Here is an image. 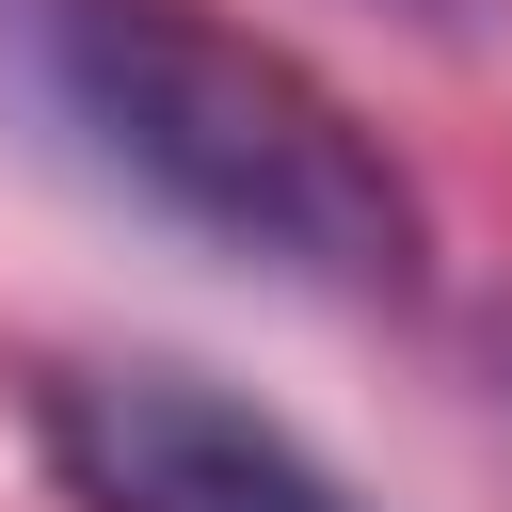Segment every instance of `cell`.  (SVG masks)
Masks as SVG:
<instances>
[{
  "label": "cell",
  "instance_id": "1",
  "mask_svg": "<svg viewBox=\"0 0 512 512\" xmlns=\"http://www.w3.org/2000/svg\"><path fill=\"white\" fill-rule=\"evenodd\" d=\"M0 80L112 192H144L160 224H192L288 288L400 304L432 272V224H416V176L384 160V128L208 0H0Z\"/></svg>",
  "mask_w": 512,
  "mask_h": 512
},
{
  "label": "cell",
  "instance_id": "3",
  "mask_svg": "<svg viewBox=\"0 0 512 512\" xmlns=\"http://www.w3.org/2000/svg\"><path fill=\"white\" fill-rule=\"evenodd\" d=\"M384 16H416V32H448V48L480 32V0H384Z\"/></svg>",
  "mask_w": 512,
  "mask_h": 512
},
{
  "label": "cell",
  "instance_id": "2",
  "mask_svg": "<svg viewBox=\"0 0 512 512\" xmlns=\"http://www.w3.org/2000/svg\"><path fill=\"white\" fill-rule=\"evenodd\" d=\"M48 464L80 480V512H368L304 432H272L256 400H224L208 368H64L48 384Z\"/></svg>",
  "mask_w": 512,
  "mask_h": 512
}]
</instances>
